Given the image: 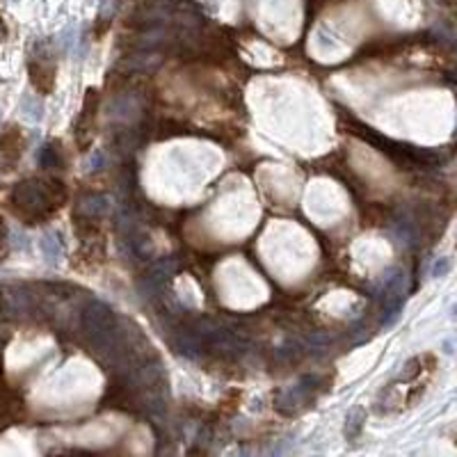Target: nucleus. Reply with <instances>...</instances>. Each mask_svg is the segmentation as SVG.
I'll use <instances>...</instances> for the list:
<instances>
[{"instance_id":"nucleus-10","label":"nucleus","mask_w":457,"mask_h":457,"mask_svg":"<svg viewBox=\"0 0 457 457\" xmlns=\"http://www.w3.org/2000/svg\"><path fill=\"white\" fill-rule=\"evenodd\" d=\"M455 316H457V307H455Z\"/></svg>"},{"instance_id":"nucleus-9","label":"nucleus","mask_w":457,"mask_h":457,"mask_svg":"<svg viewBox=\"0 0 457 457\" xmlns=\"http://www.w3.org/2000/svg\"><path fill=\"white\" fill-rule=\"evenodd\" d=\"M3 37H5V26H3V21H0V42H3Z\"/></svg>"},{"instance_id":"nucleus-1","label":"nucleus","mask_w":457,"mask_h":457,"mask_svg":"<svg viewBox=\"0 0 457 457\" xmlns=\"http://www.w3.org/2000/svg\"><path fill=\"white\" fill-rule=\"evenodd\" d=\"M83 327L89 334V339L94 341L96 348L101 350L113 348L117 343V320H115V313L106 304L101 302L89 304L83 316Z\"/></svg>"},{"instance_id":"nucleus-8","label":"nucleus","mask_w":457,"mask_h":457,"mask_svg":"<svg viewBox=\"0 0 457 457\" xmlns=\"http://www.w3.org/2000/svg\"><path fill=\"white\" fill-rule=\"evenodd\" d=\"M448 270H451V261L448 259H439L434 263V268H432V277H444Z\"/></svg>"},{"instance_id":"nucleus-3","label":"nucleus","mask_w":457,"mask_h":457,"mask_svg":"<svg viewBox=\"0 0 457 457\" xmlns=\"http://www.w3.org/2000/svg\"><path fill=\"white\" fill-rule=\"evenodd\" d=\"M18 140L21 137H18L16 128H12V133H7L3 140H0V165H3L0 169H12L14 162L21 158V147L12 149V145H16Z\"/></svg>"},{"instance_id":"nucleus-2","label":"nucleus","mask_w":457,"mask_h":457,"mask_svg":"<svg viewBox=\"0 0 457 457\" xmlns=\"http://www.w3.org/2000/svg\"><path fill=\"white\" fill-rule=\"evenodd\" d=\"M50 201L53 199H50L44 183H21V186L14 190V204L23 213L39 215V213H44L50 206Z\"/></svg>"},{"instance_id":"nucleus-4","label":"nucleus","mask_w":457,"mask_h":457,"mask_svg":"<svg viewBox=\"0 0 457 457\" xmlns=\"http://www.w3.org/2000/svg\"><path fill=\"white\" fill-rule=\"evenodd\" d=\"M3 304H5V311L9 313V316H21V313L28 311V295L23 290L12 288L3 295Z\"/></svg>"},{"instance_id":"nucleus-5","label":"nucleus","mask_w":457,"mask_h":457,"mask_svg":"<svg viewBox=\"0 0 457 457\" xmlns=\"http://www.w3.org/2000/svg\"><path fill=\"white\" fill-rule=\"evenodd\" d=\"M361 421H363V410H354V414L348 416V425H345V434L348 436H357L361 430Z\"/></svg>"},{"instance_id":"nucleus-7","label":"nucleus","mask_w":457,"mask_h":457,"mask_svg":"<svg viewBox=\"0 0 457 457\" xmlns=\"http://www.w3.org/2000/svg\"><path fill=\"white\" fill-rule=\"evenodd\" d=\"M42 249L46 252L48 261H55V259L60 256V245L55 242V238H53V236H46V238L42 240Z\"/></svg>"},{"instance_id":"nucleus-6","label":"nucleus","mask_w":457,"mask_h":457,"mask_svg":"<svg viewBox=\"0 0 457 457\" xmlns=\"http://www.w3.org/2000/svg\"><path fill=\"white\" fill-rule=\"evenodd\" d=\"M80 210L89 213V215H101V213L106 210V199H89L80 206Z\"/></svg>"}]
</instances>
